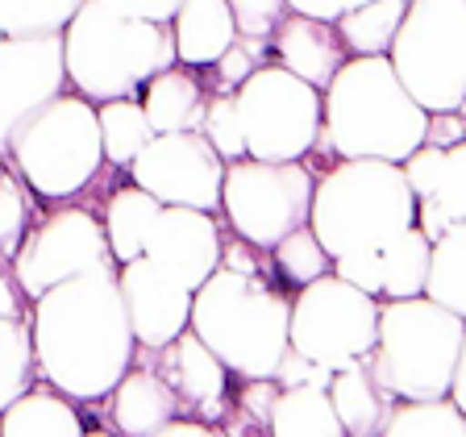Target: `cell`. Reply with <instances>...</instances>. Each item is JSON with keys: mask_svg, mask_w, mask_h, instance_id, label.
I'll return each mask as SVG.
<instances>
[{"mask_svg": "<svg viewBox=\"0 0 466 437\" xmlns=\"http://www.w3.org/2000/svg\"><path fill=\"white\" fill-rule=\"evenodd\" d=\"M29 341L38 379L67 400H105L113 383L134 367L129 330L116 267L84 271L29 300Z\"/></svg>", "mask_w": 466, "mask_h": 437, "instance_id": "1", "label": "cell"}, {"mask_svg": "<svg viewBox=\"0 0 466 437\" xmlns=\"http://www.w3.org/2000/svg\"><path fill=\"white\" fill-rule=\"evenodd\" d=\"M429 113L404 92L388 55H350L320 92L317 146L333 158L404 163L425 146Z\"/></svg>", "mask_w": 466, "mask_h": 437, "instance_id": "2", "label": "cell"}, {"mask_svg": "<svg viewBox=\"0 0 466 437\" xmlns=\"http://www.w3.org/2000/svg\"><path fill=\"white\" fill-rule=\"evenodd\" d=\"M58 38H63L67 87L92 105L137 97L146 79L175 67L171 25L121 17L100 0H79V9L58 29Z\"/></svg>", "mask_w": 466, "mask_h": 437, "instance_id": "3", "label": "cell"}, {"mask_svg": "<svg viewBox=\"0 0 466 437\" xmlns=\"http://www.w3.org/2000/svg\"><path fill=\"white\" fill-rule=\"evenodd\" d=\"M288 304L262 275L217 267L192 291L187 330L213 350L233 379H271L288 350Z\"/></svg>", "mask_w": 466, "mask_h": 437, "instance_id": "4", "label": "cell"}, {"mask_svg": "<svg viewBox=\"0 0 466 437\" xmlns=\"http://www.w3.org/2000/svg\"><path fill=\"white\" fill-rule=\"evenodd\" d=\"M408 225H417V200L408 192L400 163L338 158L312 184L309 229L329 259L350 250H379Z\"/></svg>", "mask_w": 466, "mask_h": 437, "instance_id": "5", "label": "cell"}, {"mask_svg": "<svg viewBox=\"0 0 466 437\" xmlns=\"http://www.w3.org/2000/svg\"><path fill=\"white\" fill-rule=\"evenodd\" d=\"M466 317L425 300H379V330L367 367L391 400H441L462 362Z\"/></svg>", "mask_w": 466, "mask_h": 437, "instance_id": "6", "label": "cell"}, {"mask_svg": "<svg viewBox=\"0 0 466 437\" xmlns=\"http://www.w3.org/2000/svg\"><path fill=\"white\" fill-rule=\"evenodd\" d=\"M5 163L29 188L34 200H76L79 192L96 184L100 167H105L96 105L63 87L13 129Z\"/></svg>", "mask_w": 466, "mask_h": 437, "instance_id": "7", "label": "cell"}, {"mask_svg": "<svg viewBox=\"0 0 466 437\" xmlns=\"http://www.w3.org/2000/svg\"><path fill=\"white\" fill-rule=\"evenodd\" d=\"M388 63L425 113L466 105V0H404Z\"/></svg>", "mask_w": 466, "mask_h": 437, "instance_id": "8", "label": "cell"}, {"mask_svg": "<svg viewBox=\"0 0 466 437\" xmlns=\"http://www.w3.org/2000/svg\"><path fill=\"white\" fill-rule=\"evenodd\" d=\"M246 158L262 163H304L320 137V92L291 71L262 63L233 92Z\"/></svg>", "mask_w": 466, "mask_h": 437, "instance_id": "9", "label": "cell"}, {"mask_svg": "<svg viewBox=\"0 0 466 437\" xmlns=\"http://www.w3.org/2000/svg\"><path fill=\"white\" fill-rule=\"evenodd\" d=\"M379 300L333 271L296 288L288 304V350L325 371H346L375 350Z\"/></svg>", "mask_w": 466, "mask_h": 437, "instance_id": "10", "label": "cell"}, {"mask_svg": "<svg viewBox=\"0 0 466 437\" xmlns=\"http://www.w3.org/2000/svg\"><path fill=\"white\" fill-rule=\"evenodd\" d=\"M312 184L317 175L304 163H262V158L225 163L221 213L233 238H242L254 250H271L288 233L309 225Z\"/></svg>", "mask_w": 466, "mask_h": 437, "instance_id": "11", "label": "cell"}, {"mask_svg": "<svg viewBox=\"0 0 466 437\" xmlns=\"http://www.w3.org/2000/svg\"><path fill=\"white\" fill-rule=\"evenodd\" d=\"M100 267H116L105 242V225L79 204H55L46 217L29 221L17 254L9 259L13 283L25 300H38L42 291L58 288L63 279L100 271Z\"/></svg>", "mask_w": 466, "mask_h": 437, "instance_id": "12", "label": "cell"}, {"mask_svg": "<svg viewBox=\"0 0 466 437\" xmlns=\"http://www.w3.org/2000/svg\"><path fill=\"white\" fill-rule=\"evenodd\" d=\"M134 184L150 192L158 204H179V208H200V213H221V179L225 163L213 146L204 142L200 129L184 134H155L126 167Z\"/></svg>", "mask_w": 466, "mask_h": 437, "instance_id": "13", "label": "cell"}, {"mask_svg": "<svg viewBox=\"0 0 466 437\" xmlns=\"http://www.w3.org/2000/svg\"><path fill=\"white\" fill-rule=\"evenodd\" d=\"M63 87H67V71H63L58 34L0 38V158L9 150L13 129Z\"/></svg>", "mask_w": 466, "mask_h": 437, "instance_id": "14", "label": "cell"}, {"mask_svg": "<svg viewBox=\"0 0 466 437\" xmlns=\"http://www.w3.org/2000/svg\"><path fill=\"white\" fill-rule=\"evenodd\" d=\"M116 288H121V304H126L137 350H163L187 330L192 291L171 279L163 267H155L146 254L116 267Z\"/></svg>", "mask_w": 466, "mask_h": 437, "instance_id": "15", "label": "cell"}, {"mask_svg": "<svg viewBox=\"0 0 466 437\" xmlns=\"http://www.w3.org/2000/svg\"><path fill=\"white\" fill-rule=\"evenodd\" d=\"M221 246H225V233L213 213L163 204L158 217L150 221V229H146L142 254L155 267H163L171 279L184 283L187 291H196L221 267Z\"/></svg>", "mask_w": 466, "mask_h": 437, "instance_id": "16", "label": "cell"}, {"mask_svg": "<svg viewBox=\"0 0 466 437\" xmlns=\"http://www.w3.org/2000/svg\"><path fill=\"white\" fill-rule=\"evenodd\" d=\"M150 354H158L155 371L175 391L179 417L187 412V421H204V425L229 417V371L192 330H184L175 341H167L163 350H150Z\"/></svg>", "mask_w": 466, "mask_h": 437, "instance_id": "17", "label": "cell"}, {"mask_svg": "<svg viewBox=\"0 0 466 437\" xmlns=\"http://www.w3.org/2000/svg\"><path fill=\"white\" fill-rule=\"evenodd\" d=\"M400 171L417 200V229L429 242H437L450 225L466 221V142L450 146V150L417 146L400 163Z\"/></svg>", "mask_w": 466, "mask_h": 437, "instance_id": "18", "label": "cell"}, {"mask_svg": "<svg viewBox=\"0 0 466 437\" xmlns=\"http://www.w3.org/2000/svg\"><path fill=\"white\" fill-rule=\"evenodd\" d=\"M267 55H275L271 63L283 71H291L296 79L312 84L317 92H325L338 67L346 63V46H341L333 21H317V17H300V13H283L271 29Z\"/></svg>", "mask_w": 466, "mask_h": 437, "instance_id": "19", "label": "cell"}, {"mask_svg": "<svg viewBox=\"0 0 466 437\" xmlns=\"http://www.w3.org/2000/svg\"><path fill=\"white\" fill-rule=\"evenodd\" d=\"M108 412H113L116 437H150L167 421L179 417V404H175V391L167 388L155 367L134 362L108 391Z\"/></svg>", "mask_w": 466, "mask_h": 437, "instance_id": "20", "label": "cell"}, {"mask_svg": "<svg viewBox=\"0 0 466 437\" xmlns=\"http://www.w3.org/2000/svg\"><path fill=\"white\" fill-rule=\"evenodd\" d=\"M171 42H175V63L179 67L204 71L238 42V25L225 0H179V9L171 13Z\"/></svg>", "mask_w": 466, "mask_h": 437, "instance_id": "21", "label": "cell"}, {"mask_svg": "<svg viewBox=\"0 0 466 437\" xmlns=\"http://www.w3.org/2000/svg\"><path fill=\"white\" fill-rule=\"evenodd\" d=\"M137 105H142L155 134H184V129H200L208 92L192 67L175 63V67L158 71L155 79H146V87L137 92Z\"/></svg>", "mask_w": 466, "mask_h": 437, "instance_id": "22", "label": "cell"}, {"mask_svg": "<svg viewBox=\"0 0 466 437\" xmlns=\"http://www.w3.org/2000/svg\"><path fill=\"white\" fill-rule=\"evenodd\" d=\"M325 391H329V404H333V412H338V425L346 437H379L391 404H396V400L375 383L367 359L346 371H333Z\"/></svg>", "mask_w": 466, "mask_h": 437, "instance_id": "23", "label": "cell"}, {"mask_svg": "<svg viewBox=\"0 0 466 437\" xmlns=\"http://www.w3.org/2000/svg\"><path fill=\"white\" fill-rule=\"evenodd\" d=\"M84 417L76 400L55 391L50 383H34L0 412V437H84Z\"/></svg>", "mask_w": 466, "mask_h": 437, "instance_id": "24", "label": "cell"}, {"mask_svg": "<svg viewBox=\"0 0 466 437\" xmlns=\"http://www.w3.org/2000/svg\"><path fill=\"white\" fill-rule=\"evenodd\" d=\"M158 208H163V204L150 192H142L137 184H126V188H116V192H108L100 225H105V242H108V254H113L116 267L142 254L146 229H150V221L158 217Z\"/></svg>", "mask_w": 466, "mask_h": 437, "instance_id": "25", "label": "cell"}, {"mask_svg": "<svg viewBox=\"0 0 466 437\" xmlns=\"http://www.w3.org/2000/svg\"><path fill=\"white\" fill-rule=\"evenodd\" d=\"M267 437H346L325 388H279Z\"/></svg>", "mask_w": 466, "mask_h": 437, "instance_id": "26", "label": "cell"}, {"mask_svg": "<svg viewBox=\"0 0 466 437\" xmlns=\"http://www.w3.org/2000/svg\"><path fill=\"white\" fill-rule=\"evenodd\" d=\"M429 238L408 225L396 233L388 246H379V300H408L425 291V271H429Z\"/></svg>", "mask_w": 466, "mask_h": 437, "instance_id": "27", "label": "cell"}, {"mask_svg": "<svg viewBox=\"0 0 466 437\" xmlns=\"http://www.w3.org/2000/svg\"><path fill=\"white\" fill-rule=\"evenodd\" d=\"M425 300L466 317V221L450 225L433 246H429V271H425Z\"/></svg>", "mask_w": 466, "mask_h": 437, "instance_id": "28", "label": "cell"}, {"mask_svg": "<svg viewBox=\"0 0 466 437\" xmlns=\"http://www.w3.org/2000/svg\"><path fill=\"white\" fill-rule=\"evenodd\" d=\"M96 126H100V150H105V167H121L126 171L134 163V155L142 150L155 129L146 121L137 97H121V100H100L96 105Z\"/></svg>", "mask_w": 466, "mask_h": 437, "instance_id": "29", "label": "cell"}, {"mask_svg": "<svg viewBox=\"0 0 466 437\" xmlns=\"http://www.w3.org/2000/svg\"><path fill=\"white\" fill-rule=\"evenodd\" d=\"M400 17H404V0H367L333 21V29L346 55H388Z\"/></svg>", "mask_w": 466, "mask_h": 437, "instance_id": "30", "label": "cell"}, {"mask_svg": "<svg viewBox=\"0 0 466 437\" xmlns=\"http://www.w3.org/2000/svg\"><path fill=\"white\" fill-rule=\"evenodd\" d=\"M379 437H466V417L454 400H396Z\"/></svg>", "mask_w": 466, "mask_h": 437, "instance_id": "31", "label": "cell"}, {"mask_svg": "<svg viewBox=\"0 0 466 437\" xmlns=\"http://www.w3.org/2000/svg\"><path fill=\"white\" fill-rule=\"evenodd\" d=\"M38 367H34V341H29L25 317H0V412L34 388Z\"/></svg>", "mask_w": 466, "mask_h": 437, "instance_id": "32", "label": "cell"}, {"mask_svg": "<svg viewBox=\"0 0 466 437\" xmlns=\"http://www.w3.org/2000/svg\"><path fill=\"white\" fill-rule=\"evenodd\" d=\"M271 267L279 279H288L291 288H304V283L320 279V275L329 271V254L320 250L317 233L309 229V225H300L296 233H288L283 242H275L271 250Z\"/></svg>", "mask_w": 466, "mask_h": 437, "instance_id": "33", "label": "cell"}, {"mask_svg": "<svg viewBox=\"0 0 466 437\" xmlns=\"http://www.w3.org/2000/svg\"><path fill=\"white\" fill-rule=\"evenodd\" d=\"M79 0H0V38L25 34H58Z\"/></svg>", "mask_w": 466, "mask_h": 437, "instance_id": "34", "label": "cell"}, {"mask_svg": "<svg viewBox=\"0 0 466 437\" xmlns=\"http://www.w3.org/2000/svg\"><path fill=\"white\" fill-rule=\"evenodd\" d=\"M29 221H34V196L5 163V171H0V262H9L17 254Z\"/></svg>", "mask_w": 466, "mask_h": 437, "instance_id": "35", "label": "cell"}, {"mask_svg": "<svg viewBox=\"0 0 466 437\" xmlns=\"http://www.w3.org/2000/svg\"><path fill=\"white\" fill-rule=\"evenodd\" d=\"M233 13V25H238V42H242L246 50H254L258 55V63H267V42H271V29L275 21L283 17V0H225Z\"/></svg>", "mask_w": 466, "mask_h": 437, "instance_id": "36", "label": "cell"}, {"mask_svg": "<svg viewBox=\"0 0 466 437\" xmlns=\"http://www.w3.org/2000/svg\"><path fill=\"white\" fill-rule=\"evenodd\" d=\"M200 134H204V142L221 155V163H238V158H246V142H242V126H238L233 97H208L204 117H200Z\"/></svg>", "mask_w": 466, "mask_h": 437, "instance_id": "37", "label": "cell"}, {"mask_svg": "<svg viewBox=\"0 0 466 437\" xmlns=\"http://www.w3.org/2000/svg\"><path fill=\"white\" fill-rule=\"evenodd\" d=\"M254 67H262L258 55H254V50H246L242 42H233V46L217 58L213 67H204L208 76H213V87H204V92H208V97H233V92H238V84H242Z\"/></svg>", "mask_w": 466, "mask_h": 437, "instance_id": "38", "label": "cell"}, {"mask_svg": "<svg viewBox=\"0 0 466 437\" xmlns=\"http://www.w3.org/2000/svg\"><path fill=\"white\" fill-rule=\"evenodd\" d=\"M329 271L338 275V279H346L350 288H359V291H367V296L379 300V250L338 254V259H329Z\"/></svg>", "mask_w": 466, "mask_h": 437, "instance_id": "39", "label": "cell"}, {"mask_svg": "<svg viewBox=\"0 0 466 437\" xmlns=\"http://www.w3.org/2000/svg\"><path fill=\"white\" fill-rule=\"evenodd\" d=\"M329 375L333 371L309 362L304 354H296V350H283V359H279V367H275L271 379L279 388H329Z\"/></svg>", "mask_w": 466, "mask_h": 437, "instance_id": "40", "label": "cell"}, {"mask_svg": "<svg viewBox=\"0 0 466 437\" xmlns=\"http://www.w3.org/2000/svg\"><path fill=\"white\" fill-rule=\"evenodd\" d=\"M275 396H279V383H275V379H246V391H242V400H238V412H242L246 425L267 429Z\"/></svg>", "mask_w": 466, "mask_h": 437, "instance_id": "41", "label": "cell"}, {"mask_svg": "<svg viewBox=\"0 0 466 437\" xmlns=\"http://www.w3.org/2000/svg\"><path fill=\"white\" fill-rule=\"evenodd\" d=\"M105 9L121 13V17H137V21H158V25H167L171 21V13L179 9V0H100Z\"/></svg>", "mask_w": 466, "mask_h": 437, "instance_id": "42", "label": "cell"}, {"mask_svg": "<svg viewBox=\"0 0 466 437\" xmlns=\"http://www.w3.org/2000/svg\"><path fill=\"white\" fill-rule=\"evenodd\" d=\"M458 142H466L462 113H429V121H425V146L450 150V146H458Z\"/></svg>", "mask_w": 466, "mask_h": 437, "instance_id": "43", "label": "cell"}, {"mask_svg": "<svg viewBox=\"0 0 466 437\" xmlns=\"http://www.w3.org/2000/svg\"><path fill=\"white\" fill-rule=\"evenodd\" d=\"M367 0H283L288 13H300V17H317V21H338L350 9H359Z\"/></svg>", "mask_w": 466, "mask_h": 437, "instance_id": "44", "label": "cell"}, {"mask_svg": "<svg viewBox=\"0 0 466 437\" xmlns=\"http://www.w3.org/2000/svg\"><path fill=\"white\" fill-rule=\"evenodd\" d=\"M0 317H29V300L21 296L17 283H13L9 262H0Z\"/></svg>", "mask_w": 466, "mask_h": 437, "instance_id": "45", "label": "cell"}, {"mask_svg": "<svg viewBox=\"0 0 466 437\" xmlns=\"http://www.w3.org/2000/svg\"><path fill=\"white\" fill-rule=\"evenodd\" d=\"M150 437H225L217 425H204V421H187V417H175V421H167L158 433H150Z\"/></svg>", "mask_w": 466, "mask_h": 437, "instance_id": "46", "label": "cell"}, {"mask_svg": "<svg viewBox=\"0 0 466 437\" xmlns=\"http://www.w3.org/2000/svg\"><path fill=\"white\" fill-rule=\"evenodd\" d=\"M84 437H116V433H108V429H84Z\"/></svg>", "mask_w": 466, "mask_h": 437, "instance_id": "47", "label": "cell"}, {"mask_svg": "<svg viewBox=\"0 0 466 437\" xmlns=\"http://www.w3.org/2000/svg\"><path fill=\"white\" fill-rule=\"evenodd\" d=\"M225 437H246V433H233V429H229ZM254 437H267V429H254Z\"/></svg>", "mask_w": 466, "mask_h": 437, "instance_id": "48", "label": "cell"}, {"mask_svg": "<svg viewBox=\"0 0 466 437\" xmlns=\"http://www.w3.org/2000/svg\"><path fill=\"white\" fill-rule=\"evenodd\" d=\"M0 171H5V158H0Z\"/></svg>", "mask_w": 466, "mask_h": 437, "instance_id": "49", "label": "cell"}]
</instances>
